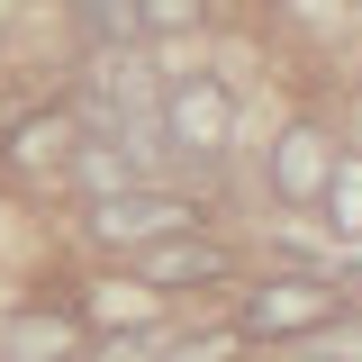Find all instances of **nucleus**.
Segmentation results:
<instances>
[{
	"mask_svg": "<svg viewBox=\"0 0 362 362\" xmlns=\"http://www.w3.org/2000/svg\"><path fill=\"white\" fill-rule=\"evenodd\" d=\"M354 308L344 299V272H263L254 290H235V344H299V335H326L335 317Z\"/></svg>",
	"mask_w": 362,
	"mask_h": 362,
	"instance_id": "1",
	"label": "nucleus"
},
{
	"mask_svg": "<svg viewBox=\"0 0 362 362\" xmlns=\"http://www.w3.org/2000/svg\"><path fill=\"white\" fill-rule=\"evenodd\" d=\"M209 218L190 190H163V181H118V190H100L82 209V235L100 254H145V245H163V235H190V226Z\"/></svg>",
	"mask_w": 362,
	"mask_h": 362,
	"instance_id": "2",
	"label": "nucleus"
},
{
	"mask_svg": "<svg viewBox=\"0 0 362 362\" xmlns=\"http://www.w3.org/2000/svg\"><path fill=\"white\" fill-rule=\"evenodd\" d=\"M163 145L173 154H226L235 145V90L218 73H173L163 82Z\"/></svg>",
	"mask_w": 362,
	"mask_h": 362,
	"instance_id": "3",
	"label": "nucleus"
},
{
	"mask_svg": "<svg viewBox=\"0 0 362 362\" xmlns=\"http://www.w3.org/2000/svg\"><path fill=\"white\" fill-rule=\"evenodd\" d=\"M335 136H326V118H290V127L272 136V154H263V181H272V199L281 209H317L326 199V181H335Z\"/></svg>",
	"mask_w": 362,
	"mask_h": 362,
	"instance_id": "4",
	"label": "nucleus"
},
{
	"mask_svg": "<svg viewBox=\"0 0 362 362\" xmlns=\"http://www.w3.org/2000/svg\"><path fill=\"white\" fill-rule=\"evenodd\" d=\"M136 281L154 290V299H181V290H218V281H235V245H218V235H163V245H145L136 254Z\"/></svg>",
	"mask_w": 362,
	"mask_h": 362,
	"instance_id": "5",
	"label": "nucleus"
},
{
	"mask_svg": "<svg viewBox=\"0 0 362 362\" xmlns=\"http://www.w3.org/2000/svg\"><path fill=\"white\" fill-rule=\"evenodd\" d=\"M82 354V317L73 308H18L0 326V362H73Z\"/></svg>",
	"mask_w": 362,
	"mask_h": 362,
	"instance_id": "6",
	"label": "nucleus"
},
{
	"mask_svg": "<svg viewBox=\"0 0 362 362\" xmlns=\"http://www.w3.org/2000/svg\"><path fill=\"white\" fill-rule=\"evenodd\" d=\"M73 145H82V118L54 100V109H37V118H18V127H9V163H18V173H64V163H73Z\"/></svg>",
	"mask_w": 362,
	"mask_h": 362,
	"instance_id": "7",
	"label": "nucleus"
},
{
	"mask_svg": "<svg viewBox=\"0 0 362 362\" xmlns=\"http://www.w3.org/2000/svg\"><path fill=\"white\" fill-rule=\"evenodd\" d=\"M73 317H82V335H90V326H100V335H109V326H136V335H145V326L163 317V299L127 272V281H90L82 299H73Z\"/></svg>",
	"mask_w": 362,
	"mask_h": 362,
	"instance_id": "8",
	"label": "nucleus"
},
{
	"mask_svg": "<svg viewBox=\"0 0 362 362\" xmlns=\"http://www.w3.org/2000/svg\"><path fill=\"white\" fill-rule=\"evenodd\" d=\"M317 209L335 218V235H354V245H362V154H335V181H326Z\"/></svg>",
	"mask_w": 362,
	"mask_h": 362,
	"instance_id": "9",
	"label": "nucleus"
},
{
	"mask_svg": "<svg viewBox=\"0 0 362 362\" xmlns=\"http://www.w3.org/2000/svg\"><path fill=\"white\" fill-rule=\"evenodd\" d=\"M136 9V37H190L209 18V0H127Z\"/></svg>",
	"mask_w": 362,
	"mask_h": 362,
	"instance_id": "10",
	"label": "nucleus"
},
{
	"mask_svg": "<svg viewBox=\"0 0 362 362\" xmlns=\"http://www.w3.org/2000/svg\"><path fill=\"white\" fill-rule=\"evenodd\" d=\"M82 28L109 37V45H136V9H127V0H82Z\"/></svg>",
	"mask_w": 362,
	"mask_h": 362,
	"instance_id": "11",
	"label": "nucleus"
}]
</instances>
